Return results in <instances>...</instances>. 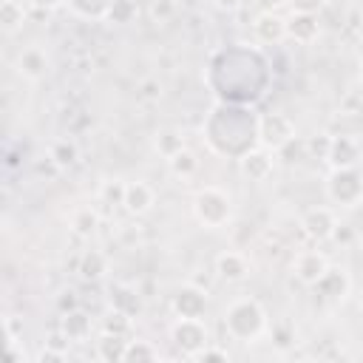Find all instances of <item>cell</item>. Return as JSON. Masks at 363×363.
Returning a JSON list of instances; mask_svg holds the SVG:
<instances>
[{
    "instance_id": "21",
    "label": "cell",
    "mask_w": 363,
    "mask_h": 363,
    "mask_svg": "<svg viewBox=\"0 0 363 363\" xmlns=\"http://www.w3.org/2000/svg\"><path fill=\"white\" fill-rule=\"evenodd\" d=\"M153 147H156V153L167 162L173 153H179V150L187 147V145H184L182 130H176V128H159V130L153 133Z\"/></svg>"
},
{
    "instance_id": "41",
    "label": "cell",
    "mask_w": 363,
    "mask_h": 363,
    "mask_svg": "<svg viewBox=\"0 0 363 363\" xmlns=\"http://www.w3.org/2000/svg\"><path fill=\"white\" fill-rule=\"evenodd\" d=\"M28 6H34V9H40V11H54V9H60L65 0H26Z\"/></svg>"
},
{
    "instance_id": "10",
    "label": "cell",
    "mask_w": 363,
    "mask_h": 363,
    "mask_svg": "<svg viewBox=\"0 0 363 363\" xmlns=\"http://www.w3.org/2000/svg\"><path fill=\"white\" fill-rule=\"evenodd\" d=\"M326 269H329V258H326L320 250H301V252H295V258H292V272H295V278H298L301 284H306V286H315Z\"/></svg>"
},
{
    "instance_id": "9",
    "label": "cell",
    "mask_w": 363,
    "mask_h": 363,
    "mask_svg": "<svg viewBox=\"0 0 363 363\" xmlns=\"http://www.w3.org/2000/svg\"><path fill=\"white\" fill-rule=\"evenodd\" d=\"M238 162V173L250 182H267L275 170V150L264 147V145H255L252 150H247Z\"/></svg>"
},
{
    "instance_id": "44",
    "label": "cell",
    "mask_w": 363,
    "mask_h": 363,
    "mask_svg": "<svg viewBox=\"0 0 363 363\" xmlns=\"http://www.w3.org/2000/svg\"><path fill=\"white\" fill-rule=\"evenodd\" d=\"M360 65H363V62H360ZM360 82H363V68H360Z\"/></svg>"
},
{
    "instance_id": "17",
    "label": "cell",
    "mask_w": 363,
    "mask_h": 363,
    "mask_svg": "<svg viewBox=\"0 0 363 363\" xmlns=\"http://www.w3.org/2000/svg\"><path fill=\"white\" fill-rule=\"evenodd\" d=\"M252 31L261 43L267 45H278L281 40H286V17L275 14V11H261L252 23Z\"/></svg>"
},
{
    "instance_id": "43",
    "label": "cell",
    "mask_w": 363,
    "mask_h": 363,
    "mask_svg": "<svg viewBox=\"0 0 363 363\" xmlns=\"http://www.w3.org/2000/svg\"><path fill=\"white\" fill-rule=\"evenodd\" d=\"M354 54H357V60L363 62V37H360V40H357V45H354Z\"/></svg>"
},
{
    "instance_id": "40",
    "label": "cell",
    "mask_w": 363,
    "mask_h": 363,
    "mask_svg": "<svg viewBox=\"0 0 363 363\" xmlns=\"http://www.w3.org/2000/svg\"><path fill=\"white\" fill-rule=\"evenodd\" d=\"M57 309H60V315L62 312H71V309H77V295L68 289V292H62L60 298H57Z\"/></svg>"
},
{
    "instance_id": "4",
    "label": "cell",
    "mask_w": 363,
    "mask_h": 363,
    "mask_svg": "<svg viewBox=\"0 0 363 363\" xmlns=\"http://www.w3.org/2000/svg\"><path fill=\"white\" fill-rule=\"evenodd\" d=\"M193 216L207 230H221L233 218V199L227 190L207 184L193 196Z\"/></svg>"
},
{
    "instance_id": "33",
    "label": "cell",
    "mask_w": 363,
    "mask_h": 363,
    "mask_svg": "<svg viewBox=\"0 0 363 363\" xmlns=\"http://www.w3.org/2000/svg\"><path fill=\"white\" fill-rule=\"evenodd\" d=\"M329 145H332V136H329V133H315V136L306 139V156H312V159H323V162H326V156H329Z\"/></svg>"
},
{
    "instance_id": "1",
    "label": "cell",
    "mask_w": 363,
    "mask_h": 363,
    "mask_svg": "<svg viewBox=\"0 0 363 363\" xmlns=\"http://www.w3.org/2000/svg\"><path fill=\"white\" fill-rule=\"evenodd\" d=\"M210 88L218 102H255L269 79L267 60L250 48H224L210 62Z\"/></svg>"
},
{
    "instance_id": "32",
    "label": "cell",
    "mask_w": 363,
    "mask_h": 363,
    "mask_svg": "<svg viewBox=\"0 0 363 363\" xmlns=\"http://www.w3.org/2000/svg\"><path fill=\"white\" fill-rule=\"evenodd\" d=\"M125 182L122 179H108V182H102V187H99V199H102V204H122L125 201Z\"/></svg>"
},
{
    "instance_id": "46",
    "label": "cell",
    "mask_w": 363,
    "mask_h": 363,
    "mask_svg": "<svg viewBox=\"0 0 363 363\" xmlns=\"http://www.w3.org/2000/svg\"><path fill=\"white\" fill-rule=\"evenodd\" d=\"M360 162H363V153H360Z\"/></svg>"
},
{
    "instance_id": "35",
    "label": "cell",
    "mask_w": 363,
    "mask_h": 363,
    "mask_svg": "<svg viewBox=\"0 0 363 363\" xmlns=\"http://www.w3.org/2000/svg\"><path fill=\"white\" fill-rule=\"evenodd\" d=\"M269 337H272V343H275L278 349H286V346L295 343V332H292V326H289L286 320L272 323V326H269Z\"/></svg>"
},
{
    "instance_id": "45",
    "label": "cell",
    "mask_w": 363,
    "mask_h": 363,
    "mask_svg": "<svg viewBox=\"0 0 363 363\" xmlns=\"http://www.w3.org/2000/svg\"><path fill=\"white\" fill-rule=\"evenodd\" d=\"M360 247H363V238H360Z\"/></svg>"
},
{
    "instance_id": "16",
    "label": "cell",
    "mask_w": 363,
    "mask_h": 363,
    "mask_svg": "<svg viewBox=\"0 0 363 363\" xmlns=\"http://www.w3.org/2000/svg\"><path fill=\"white\" fill-rule=\"evenodd\" d=\"M153 204H156V190H153L147 182H128L122 207H125L130 216H145V213L153 210Z\"/></svg>"
},
{
    "instance_id": "30",
    "label": "cell",
    "mask_w": 363,
    "mask_h": 363,
    "mask_svg": "<svg viewBox=\"0 0 363 363\" xmlns=\"http://www.w3.org/2000/svg\"><path fill=\"white\" fill-rule=\"evenodd\" d=\"M136 14H139V3L136 0H113L108 14H105V20L113 23V26H128V23L136 20Z\"/></svg>"
},
{
    "instance_id": "38",
    "label": "cell",
    "mask_w": 363,
    "mask_h": 363,
    "mask_svg": "<svg viewBox=\"0 0 363 363\" xmlns=\"http://www.w3.org/2000/svg\"><path fill=\"white\" fill-rule=\"evenodd\" d=\"M150 14H153L156 23H167V20L173 17V3H170V0H153Z\"/></svg>"
},
{
    "instance_id": "7",
    "label": "cell",
    "mask_w": 363,
    "mask_h": 363,
    "mask_svg": "<svg viewBox=\"0 0 363 363\" xmlns=\"http://www.w3.org/2000/svg\"><path fill=\"white\" fill-rule=\"evenodd\" d=\"M295 139V122L281 111H267L258 116V145L269 150H281Z\"/></svg>"
},
{
    "instance_id": "15",
    "label": "cell",
    "mask_w": 363,
    "mask_h": 363,
    "mask_svg": "<svg viewBox=\"0 0 363 363\" xmlns=\"http://www.w3.org/2000/svg\"><path fill=\"white\" fill-rule=\"evenodd\" d=\"M286 37L306 45V43H315L320 37V20L318 14H309V11H292L286 17Z\"/></svg>"
},
{
    "instance_id": "36",
    "label": "cell",
    "mask_w": 363,
    "mask_h": 363,
    "mask_svg": "<svg viewBox=\"0 0 363 363\" xmlns=\"http://www.w3.org/2000/svg\"><path fill=\"white\" fill-rule=\"evenodd\" d=\"M68 357V349H57V346H51V343H45V349H40L37 352V363H62Z\"/></svg>"
},
{
    "instance_id": "14",
    "label": "cell",
    "mask_w": 363,
    "mask_h": 363,
    "mask_svg": "<svg viewBox=\"0 0 363 363\" xmlns=\"http://www.w3.org/2000/svg\"><path fill=\"white\" fill-rule=\"evenodd\" d=\"M312 289H315L320 298H326V301H343V298L349 295V289H352V278H349L346 269L329 264V269L320 275V281H318Z\"/></svg>"
},
{
    "instance_id": "2",
    "label": "cell",
    "mask_w": 363,
    "mask_h": 363,
    "mask_svg": "<svg viewBox=\"0 0 363 363\" xmlns=\"http://www.w3.org/2000/svg\"><path fill=\"white\" fill-rule=\"evenodd\" d=\"M258 111L241 102H216L201 125V133L213 153L241 159L258 145Z\"/></svg>"
},
{
    "instance_id": "11",
    "label": "cell",
    "mask_w": 363,
    "mask_h": 363,
    "mask_svg": "<svg viewBox=\"0 0 363 363\" xmlns=\"http://www.w3.org/2000/svg\"><path fill=\"white\" fill-rule=\"evenodd\" d=\"M48 54H45V48H40V45H28V48H23L20 54H17V62H14V68H17V74L26 79V82H40V79H45L48 77Z\"/></svg>"
},
{
    "instance_id": "37",
    "label": "cell",
    "mask_w": 363,
    "mask_h": 363,
    "mask_svg": "<svg viewBox=\"0 0 363 363\" xmlns=\"http://www.w3.org/2000/svg\"><path fill=\"white\" fill-rule=\"evenodd\" d=\"M196 360H201V363H210V360H218V363H227L230 360V352L227 349H221V346H204L199 354H196Z\"/></svg>"
},
{
    "instance_id": "3",
    "label": "cell",
    "mask_w": 363,
    "mask_h": 363,
    "mask_svg": "<svg viewBox=\"0 0 363 363\" xmlns=\"http://www.w3.org/2000/svg\"><path fill=\"white\" fill-rule=\"evenodd\" d=\"M221 323H224V332L233 340H238V343H255L269 329L267 309L255 298H235V301H230V306L224 309Z\"/></svg>"
},
{
    "instance_id": "39",
    "label": "cell",
    "mask_w": 363,
    "mask_h": 363,
    "mask_svg": "<svg viewBox=\"0 0 363 363\" xmlns=\"http://www.w3.org/2000/svg\"><path fill=\"white\" fill-rule=\"evenodd\" d=\"M292 6V11H309V14H318L329 0H286Z\"/></svg>"
},
{
    "instance_id": "20",
    "label": "cell",
    "mask_w": 363,
    "mask_h": 363,
    "mask_svg": "<svg viewBox=\"0 0 363 363\" xmlns=\"http://www.w3.org/2000/svg\"><path fill=\"white\" fill-rule=\"evenodd\" d=\"M128 340H130V337H125V335L102 332L99 340H96V354H99V360H105V363H122V360H125Z\"/></svg>"
},
{
    "instance_id": "12",
    "label": "cell",
    "mask_w": 363,
    "mask_h": 363,
    "mask_svg": "<svg viewBox=\"0 0 363 363\" xmlns=\"http://www.w3.org/2000/svg\"><path fill=\"white\" fill-rule=\"evenodd\" d=\"M301 227L312 241H329L335 235L337 218H335L332 207H309L301 218Z\"/></svg>"
},
{
    "instance_id": "8",
    "label": "cell",
    "mask_w": 363,
    "mask_h": 363,
    "mask_svg": "<svg viewBox=\"0 0 363 363\" xmlns=\"http://www.w3.org/2000/svg\"><path fill=\"white\" fill-rule=\"evenodd\" d=\"M170 309L176 318H204L207 312V292L196 284H182L170 295Z\"/></svg>"
},
{
    "instance_id": "34",
    "label": "cell",
    "mask_w": 363,
    "mask_h": 363,
    "mask_svg": "<svg viewBox=\"0 0 363 363\" xmlns=\"http://www.w3.org/2000/svg\"><path fill=\"white\" fill-rule=\"evenodd\" d=\"M136 96L142 102H159L162 99V82L156 77H145L139 85H136Z\"/></svg>"
},
{
    "instance_id": "26",
    "label": "cell",
    "mask_w": 363,
    "mask_h": 363,
    "mask_svg": "<svg viewBox=\"0 0 363 363\" xmlns=\"http://www.w3.org/2000/svg\"><path fill=\"white\" fill-rule=\"evenodd\" d=\"M71 14L82 17V20H105L108 9L113 0H65Z\"/></svg>"
},
{
    "instance_id": "18",
    "label": "cell",
    "mask_w": 363,
    "mask_h": 363,
    "mask_svg": "<svg viewBox=\"0 0 363 363\" xmlns=\"http://www.w3.org/2000/svg\"><path fill=\"white\" fill-rule=\"evenodd\" d=\"M360 153L363 147L357 145V139L352 136H332V145H329V167H354L360 162Z\"/></svg>"
},
{
    "instance_id": "6",
    "label": "cell",
    "mask_w": 363,
    "mask_h": 363,
    "mask_svg": "<svg viewBox=\"0 0 363 363\" xmlns=\"http://www.w3.org/2000/svg\"><path fill=\"white\" fill-rule=\"evenodd\" d=\"M170 340L176 343V349L182 354L196 357L210 343V332L201 318H176L170 326Z\"/></svg>"
},
{
    "instance_id": "24",
    "label": "cell",
    "mask_w": 363,
    "mask_h": 363,
    "mask_svg": "<svg viewBox=\"0 0 363 363\" xmlns=\"http://www.w3.org/2000/svg\"><path fill=\"white\" fill-rule=\"evenodd\" d=\"M105 269H108V261H105V255H102L99 250H85V252L79 255V264H77L79 278H85V281H99V278L105 275Z\"/></svg>"
},
{
    "instance_id": "31",
    "label": "cell",
    "mask_w": 363,
    "mask_h": 363,
    "mask_svg": "<svg viewBox=\"0 0 363 363\" xmlns=\"http://www.w3.org/2000/svg\"><path fill=\"white\" fill-rule=\"evenodd\" d=\"M125 360L128 363H133V360H159V349L150 346V340H128Z\"/></svg>"
},
{
    "instance_id": "27",
    "label": "cell",
    "mask_w": 363,
    "mask_h": 363,
    "mask_svg": "<svg viewBox=\"0 0 363 363\" xmlns=\"http://www.w3.org/2000/svg\"><path fill=\"white\" fill-rule=\"evenodd\" d=\"M99 227V216L94 207H77L71 213V230L79 235V238H91Z\"/></svg>"
},
{
    "instance_id": "42",
    "label": "cell",
    "mask_w": 363,
    "mask_h": 363,
    "mask_svg": "<svg viewBox=\"0 0 363 363\" xmlns=\"http://www.w3.org/2000/svg\"><path fill=\"white\" fill-rule=\"evenodd\" d=\"M213 3H216V9H221V11L233 14V11H238V9H241V3H244V0H213Z\"/></svg>"
},
{
    "instance_id": "28",
    "label": "cell",
    "mask_w": 363,
    "mask_h": 363,
    "mask_svg": "<svg viewBox=\"0 0 363 363\" xmlns=\"http://www.w3.org/2000/svg\"><path fill=\"white\" fill-rule=\"evenodd\" d=\"M0 23H3V31L6 34H14L17 28H23L26 23V9L20 0H3L0 3Z\"/></svg>"
},
{
    "instance_id": "5",
    "label": "cell",
    "mask_w": 363,
    "mask_h": 363,
    "mask_svg": "<svg viewBox=\"0 0 363 363\" xmlns=\"http://www.w3.org/2000/svg\"><path fill=\"white\" fill-rule=\"evenodd\" d=\"M326 196L337 207H357L363 201V173L354 167H332L326 176Z\"/></svg>"
},
{
    "instance_id": "13",
    "label": "cell",
    "mask_w": 363,
    "mask_h": 363,
    "mask_svg": "<svg viewBox=\"0 0 363 363\" xmlns=\"http://www.w3.org/2000/svg\"><path fill=\"white\" fill-rule=\"evenodd\" d=\"M216 275L224 281V284H241V281H247L250 278V261H247V255L244 252H238V250H224V252H218L216 255Z\"/></svg>"
},
{
    "instance_id": "25",
    "label": "cell",
    "mask_w": 363,
    "mask_h": 363,
    "mask_svg": "<svg viewBox=\"0 0 363 363\" xmlns=\"http://www.w3.org/2000/svg\"><path fill=\"white\" fill-rule=\"evenodd\" d=\"M111 301H113L116 309H122L128 315H139V309H142L139 292L133 286H128V284H113L111 286Z\"/></svg>"
},
{
    "instance_id": "29",
    "label": "cell",
    "mask_w": 363,
    "mask_h": 363,
    "mask_svg": "<svg viewBox=\"0 0 363 363\" xmlns=\"http://www.w3.org/2000/svg\"><path fill=\"white\" fill-rule=\"evenodd\" d=\"M130 329H133V315H128V312H122V309H116V306L105 312V318H102V332L130 337Z\"/></svg>"
},
{
    "instance_id": "19",
    "label": "cell",
    "mask_w": 363,
    "mask_h": 363,
    "mask_svg": "<svg viewBox=\"0 0 363 363\" xmlns=\"http://www.w3.org/2000/svg\"><path fill=\"white\" fill-rule=\"evenodd\" d=\"M91 329H94L91 315L82 312L79 306L71 309V312H62V318H60V332H62L68 340H77V343H79V340L91 337Z\"/></svg>"
},
{
    "instance_id": "22",
    "label": "cell",
    "mask_w": 363,
    "mask_h": 363,
    "mask_svg": "<svg viewBox=\"0 0 363 363\" xmlns=\"http://www.w3.org/2000/svg\"><path fill=\"white\" fill-rule=\"evenodd\" d=\"M167 170L176 176V179H193L196 173H199V156L190 150V147H182L179 153H173L170 159H167Z\"/></svg>"
},
{
    "instance_id": "23",
    "label": "cell",
    "mask_w": 363,
    "mask_h": 363,
    "mask_svg": "<svg viewBox=\"0 0 363 363\" xmlns=\"http://www.w3.org/2000/svg\"><path fill=\"white\" fill-rule=\"evenodd\" d=\"M48 159L54 162L57 170H68V167L77 164L79 147H77V142H71V139H57V142L48 147Z\"/></svg>"
}]
</instances>
